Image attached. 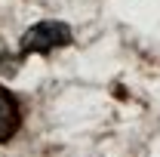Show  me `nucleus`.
Returning a JSON list of instances; mask_svg holds the SVG:
<instances>
[{"mask_svg":"<svg viewBox=\"0 0 160 157\" xmlns=\"http://www.w3.org/2000/svg\"><path fill=\"white\" fill-rule=\"evenodd\" d=\"M71 43V28L65 22H37L22 34V56H46L52 49H62Z\"/></svg>","mask_w":160,"mask_h":157,"instance_id":"nucleus-1","label":"nucleus"},{"mask_svg":"<svg viewBox=\"0 0 160 157\" xmlns=\"http://www.w3.org/2000/svg\"><path fill=\"white\" fill-rule=\"evenodd\" d=\"M22 126V105L6 86H0V145H6L9 139L19 133Z\"/></svg>","mask_w":160,"mask_h":157,"instance_id":"nucleus-2","label":"nucleus"}]
</instances>
